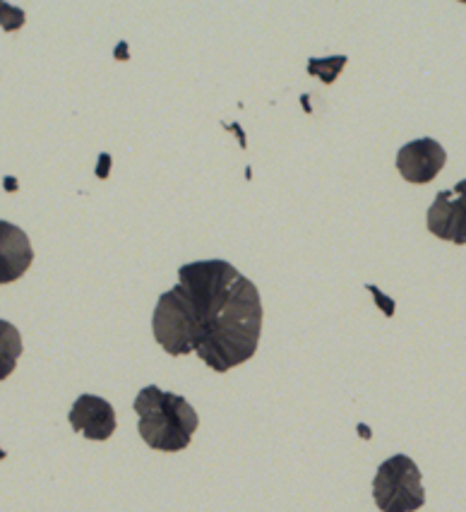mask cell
I'll return each instance as SVG.
<instances>
[{"label": "cell", "mask_w": 466, "mask_h": 512, "mask_svg": "<svg viewBox=\"0 0 466 512\" xmlns=\"http://www.w3.org/2000/svg\"><path fill=\"white\" fill-rule=\"evenodd\" d=\"M159 347L195 354L226 373L250 361L262 335L260 291L226 260H197L178 270V284L159 296L152 315Z\"/></svg>", "instance_id": "1"}, {"label": "cell", "mask_w": 466, "mask_h": 512, "mask_svg": "<svg viewBox=\"0 0 466 512\" xmlns=\"http://www.w3.org/2000/svg\"><path fill=\"white\" fill-rule=\"evenodd\" d=\"M375 505L382 512H416L426 503L421 469L406 455H394L380 464L373 481Z\"/></svg>", "instance_id": "3"}, {"label": "cell", "mask_w": 466, "mask_h": 512, "mask_svg": "<svg viewBox=\"0 0 466 512\" xmlns=\"http://www.w3.org/2000/svg\"><path fill=\"white\" fill-rule=\"evenodd\" d=\"M344 63H346L344 56L334 58L332 65L327 63V61H310V63H308V70H310V73L320 75L322 82H334V77H337L339 70L344 68Z\"/></svg>", "instance_id": "9"}, {"label": "cell", "mask_w": 466, "mask_h": 512, "mask_svg": "<svg viewBox=\"0 0 466 512\" xmlns=\"http://www.w3.org/2000/svg\"><path fill=\"white\" fill-rule=\"evenodd\" d=\"M22 356V335L8 320H0V380L10 378Z\"/></svg>", "instance_id": "8"}, {"label": "cell", "mask_w": 466, "mask_h": 512, "mask_svg": "<svg viewBox=\"0 0 466 512\" xmlns=\"http://www.w3.org/2000/svg\"><path fill=\"white\" fill-rule=\"evenodd\" d=\"M70 424L87 440H109L116 431V412L104 397L80 395L70 409Z\"/></svg>", "instance_id": "6"}, {"label": "cell", "mask_w": 466, "mask_h": 512, "mask_svg": "<svg viewBox=\"0 0 466 512\" xmlns=\"http://www.w3.org/2000/svg\"><path fill=\"white\" fill-rule=\"evenodd\" d=\"M445 162H447L445 147L433 138H421V140L409 142V145H404L397 154L399 174L404 176V181L416 183V186L435 181L440 171L445 169Z\"/></svg>", "instance_id": "5"}, {"label": "cell", "mask_w": 466, "mask_h": 512, "mask_svg": "<svg viewBox=\"0 0 466 512\" xmlns=\"http://www.w3.org/2000/svg\"><path fill=\"white\" fill-rule=\"evenodd\" d=\"M34 260L32 243L20 226L0 219V287L17 282Z\"/></svg>", "instance_id": "7"}, {"label": "cell", "mask_w": 466, "mask_h": 512, "mask_svg": "<svg viewBox=\"0 0 466 512\" xmlns=\"http://www.w3.org/2000/svg\"><path fill=\"white\" fill-rule=\"evenodd\" d=\"M137 428L152 450L178 452L185 450L197 431V412L188 400L176 392H164L157 385H147L135 397Z\"/></svg>", "instance_id": "2"}, {"label": "cell", "mask_w": 466, "mask_h": 512, "mask_svg": "<svg viewBox=\"0 0 466 512\" xmlns=\"http://www.w3.org/2000/svg\"><path fill=\"white\" fill-rule=\"evenodd\" d=\"M428 231L442 241L457 246L466 243V181H459L454 190H440L428 210Z\"/></svg>", "instance_id": "4"}]
</instances>
